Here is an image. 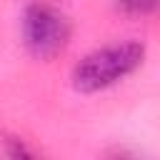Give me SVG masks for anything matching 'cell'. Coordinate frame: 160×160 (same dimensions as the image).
Here are the masks:
<instances>
[{"label":"cell","instance_id":"cell-1","mask_svg":"<svg viewBox=\"0 0 160 160\" xmlns=\"http://www.w3.org/2000/svg\"><path fill=\"white\" fill-rule=\"evenodd\" d=\"M145 60V45L140 42H115L92 50L72 68V88L78 92H100L112 88L122 78L132 75Z\"/></svg>","mask_w":160,"mask_h":160},{"label":"cell","instance_id":"cell-3","mask_svg":"<svg viewBox=\"0 0 160 160\" xmlns=\"http://www.w3.org/2000/svg\"><path fill=\"white\" fill-rule=\"evenodd\" d=\"M118 10L125 15H150L158 5V0H115Z\"/></svg>","mask_w":160,"mask_h":160},{"label":"cell","instance_id":"cell-2","mask_svg":"<svg viewBox=\"0 0 160 160\" xmlns=\"http://www.w3.org/2000/svg\"><path fill=\"white\" fill-rule=\"evenodd\" d=\"M22 40L35 58L50 60L70 42V22L58 8L48 2H30L22 12Z\"/></svg>","mask_w":160,"mask_h":160}]
</instances>
